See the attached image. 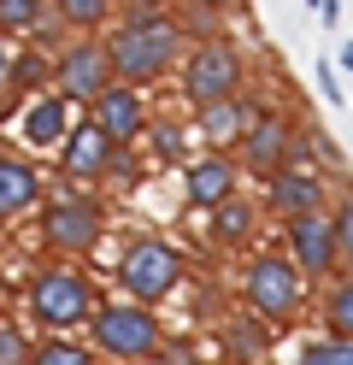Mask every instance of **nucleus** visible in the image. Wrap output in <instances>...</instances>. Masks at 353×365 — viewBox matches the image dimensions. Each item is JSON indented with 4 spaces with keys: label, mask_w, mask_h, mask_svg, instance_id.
I'll return each mask as SVG.
<instances>
[{
    "label": "nucleus",
    "mask_w": 353,
    "mask_h": 365,
    "mask_svg": "<svg viewBox=\"0 0 353 365\" xmlns=\"http://www.w3.org/2000/svg\"><path fill=\"white\" fill-rule=\"evenodd\" d=\"M101 48H106V65H112V83L141 88V83L171 77L188 41L177 36L171 12H124L112 24V36H101Z\"/></svg>",
    "instance_id": "nucleus-1"
},
{
    "label": "nucleus",
    "mask_w": 353,
    "mask_h": 365,
    "mask_svg": "<svg viewBox=\"0 0 353 365\" xmlns=\"http://www.w3.org/2000/svg\"><path fill=\"white\" fill-rule=\"evenodd\" d=\"M94 307H101V301H94L88 271H77L71 259H59V265H47V271L30 277V318H36L41 330H53V336L88 324Z\"/></svg>",
    "instance_id": "nucleus-2"
},
{
    "label": "nucleus",
    "mask_w": 353,
    "mask_h": 365,
    "mask_svg": "<svg viewBox=\"0 0 353 365\" xmlns=\"http://www.w3.org/2000/svg\"><path fill=\"white\" fill-rule=\"evenodd\" d=\"M88 348L101 359L118 365H135V359H153L159 348V318L153 307H135V301H106L88 312Z\"/></svg>",
    "instance_id": "nucleus-3"
},
{
    "label": "nucleus",
    "mask_w": 353,
    "mask_h": 365,
    "mask_svg": "<svg viewBox=\"0 0 353 365\" xmlns=\"http://www.w3.org/2000/svg\"><path fill=\"white\" fill-rule=\"evenodd\" d=\"M177 77H183V95L188 106H212V101H230V95H242V83H247V65L242 53H235V41L218 36V41H195V48H183L177 59Z\"/></svg>",
    "instance_id": "nucleus-4"
},
{
    "label": "nucleus",
    "mask_w": 353,
    "mask_h": 365,
    "mask_svg": "<svg viewBox=\"0 0 353 365\" xmlns=\"http://www.w3.org/2000/svg\"><path fill=\"white\" fill-rule=\"evenodd\" d=\"M183 254L171 242H159V236H141L130 242L124 254H118V289L130 294L135 307H159V301H171L177 283H183Z\"/></svg>",
    "instance_id": "nucleus-5"
},
{
    "label": "nucleus",
    "mask_w": 353,
    "mask_h": 365,
    "mask_svg": "<svg viewBox=\"0 0 353 365\" xmlns=\"http://www.w3.org/2000/svg\"><path fill=\"white\" fill-rule=\"evenodd\" d=\"M41 242L53 247L59 259H71V265L88 259L94 247L106 242V207L94 195H77V189L59 195V200H47L41 207Z\"/></svg>",
    "instance_id": "nucleus-6"
},
{
    "label": "nucleus",
    "mask_w": 353,
    "mask_h": 365,
    "mask_svg": "<svg viewBox=\"0 0 353 365\" xmlns=\"http://www.w3.org/2000/svg\"><path fill=\"white\" fill-rule=\"evenodd\" d=\"M242 289H247V307L259 318H277V324L300 312V294H306L300 271L282 259V254H253L247 271H242Z\"/></svg>",
    "instance_id": "nucleus-7"
},
{
    "label": "nucleus",
    "mask_w": 353,
    "mask_h": 365,
    "mask_svg": "<svg viewBox=\"0 0 353 365\" xmlns=\"http://www.w3.org/2000/svg\"><path fill=\"white\" fill-rule=\"evenodd\" d=\"M282 242H289V259L300 271V283H329L342 271L336 254V236H329V207L324 212H300V218H282Z\"/></svg>",
    "instance_id": "nucleus-8"
},
{
    "label": "nucleus",
    "mask_w": 353,
    "mask_h": 365,
    "mask_svg": "<svg viewBox=\"0 0 353 365\" xmlns=\"http://www.w3.org/2000/svg\"><path fill=\"white\" fill-rule=\"evenodd\" d=\"M112 83V65H106V48H101V36H77V41H65L59 59H53V95H65L71 106H88L101 88Z\"/></svg>",
    "instance_id": "nucleus-9"
},
{
    "label": "nucleus",
    "mask_w": 353,
    "mask_h": 365,
    "mask_svg": "<svg viewBox=\"0 0 353 365\" xmlns=\"http://www.w3.org/2000/svg\"><path fill=\"white\" fill-rule=\"evenodd\" d=\"M295 130H300V124H289V118H277V112L259 106V112H253V124L242 130V142L230 148L235 171H242V177H271V171H282V165H289V142H295Z\"/></svg>",
    "instance_id": "nucleus-10"
},
{
    "label": "nucleus",
    "mask_w": 353,
    "mask_h": 365,
    "mask_svg": "<svg viewBox=\"0 0 353 365\" xmlns=\"http://www.w3.org/2000/svg\"><path fill=\"white\" fill-rule=\"evenodd\" d=\"M88 124L101 130L112 148H135L141 135H148V101H141V88H130V83H106L101 95L88 101Z\"/></svg>",
    "instance_id": "nucleus-11"
},
{
    "label": "nucleus",
    "mask_w": 353,
    "mask_h": 365,
    "mask_svg": "<svg viewBox=\"0 0 353 365\" xmlns=\"http://www.w3.org/2000/svg\"><path fill=\"white\" fill-rule=\"evenodd\" d=\"M265 200L277 218H300V212H324V171L318 165H282L265 177Z\"/></svg>",
    "instance_id": "nucleus-12"
},
{
    "label": "nucleus",
    "mask_w": 353,
    "mask_h": 365,
    "mask_svg": "<svg viewBox=\"0 0 353 365\" xmlns=\"http://www.w3.org/2000/svg\"><path fill=\"white\" fill-rule=\"evenodd\" d=\"M106 159H112V142H106L88 118H83V124L71 118L65 142H59V177H71V182H101V177H106Z\"/></svg>",
    "instance_id": "nucleus-13"
},
{
    "label": "nucleus",
    "mask_w": 353,
    "mask_h": 365,
    "mask_svg": "<svg viewBox=\"0 0 353 365\" xmlns=\"http://www.w3.org/2000/svg\"><path fill=\"white\" fill-rule=\"evenodd\" d=\"M235 159L230 153H200V159H188L183 165V200L188 207H200V212H212L218 200H230L235 195Z\"/></svg>",
    "instance_id": "nucleus-14"
},
{
    "label": "nucleus",
    "mask_w": 353,
    "mask_h": 365,
    "mask_svg": "<svg viewBox=\"0 0 353 365\" xmlns=\"http://www.w3.org/2000/svg\"><path fill=\"white\" fill-rule=\"evenodd\" d=\"M253 101L247 95H230V101H212V106H200L195 112V135H200V148L206 153H230L235 142H242V130L253 124Z\"/></svg>",
    "instance_id": "nucleus-15"
},
{
    "label": "nucleus",
    "mask_w": 353,
    "mask_h": 365,
    "mask_svg": "<svg viewBox=\"0 0 353 365\" xmlns=\"http://www.w3.org/2000/svg\"><path fill=\"white\" fill-rule=\"evenodd\" d=\"M65 130H71V101L65 95H30V106H24V148H59L65 142Z\"/></svg>",
    "instance_id": "nucleus-16"
},
{
    "label": "nucleus",
    "mask_w": 353,
    "mask_h": 365,
    "mask_svg": "<svg viewBox=\"0 0 353 365\" xmlns=\"http://www.w3.org/2000/svg\"><path fill=\"white\" fill-rule=\"evenodd\" d=\"M41 200V171L24 153H0V218H24Z\"/></svg>",
    "instance_id": "nucleus-17"
},
{
    "label": "nucleus",
    "mask_w": 353,
    "mask_h": 365,
    "mask_svg": "<svg viewBox=\"0 0 353 365\" xmlns=\"http://www.w3.org/2000/svg\"><path fill=\"white\" fill-rule=\"evenodd\" d=\"M253 230H259V207L247 195H230V200L212 207V242H218V247H247Z\"/></svg>",
    "instance_id": "nucleus-18"
},
{
    "label": "nucleus",
    "mask_w": 353,
    "mask_h": 365,
    "mask_svg": "<svg viewBox=\"0 0 353 365\" xmlns=\"http://www.w3.org/2000/svg\"><path fill=\"white\" fill-rule=\"evenodd\" d=\"M47 83H53V59H47V53H36V48L12 53V71H6V95H12V101L47 95Z\"/></svg>",
    "instance_id": "nucleus-19"
},
{
    "label": "nucleus",
    "mask_w": 353,
    "mask_h": 365,
    "mask_svg": "<svg viewBox=\"0 0 353 365\" xmlns=\"http://www.w3.org/2000/svg\"><path fill=\"white\" fill-rule=\"evenodd\" d=\"M324 336H347L353 341V271H336L324 283Z\"/></svg>",
    "instance_id": "nucleus-20"
},
{
    "label": "nucleus",
    "mask_w": 353,
    "mask_h": 365,
    "mask_svg": "<svg viewBox=\"0 0 353 365\" xmlns=\"http://www.w3.org/2000/svg\"><path fill=\"white\" fill-rule=\"evenodd\" d=\"M47 12H53L71 36H77V30L88 36V30H106L112 24V0H47Z\"/></svg>",
    "instance_id": "nucleus-21"
},
{
    "label": "nucleus",
    "mask_w": 353,
    "mask_h": 365,
    "mask_svg": "<svg viewBox=\"0 0 353 365\" xmlns=\"http://www.w3.org/2000/svg\"><path fill=\"white\" fill-rule=\"evenodd\" d=\"M171 18H177V36L188 41V48H195V41H218V36H224V18L206 12V6H195V0H177Z\"/></svg>",
    "instance_id": "nucleus-22"
},
{
    "label": "nucleus",
    "mask_w": 353,
    "mask_h": 365,
    "mask_svg": "<svg viewBox=\"0 0 353 365\" xmlns=\"http://www.w3.org/2000/svg\"><path fill=\"white\" fill-rule=\"evenodd\" d=\"M295 365H353V341L347 336H306Z\"/></svg>",
    "instance_id": "nucleus-23"
},
{
    "label": "nucleus",
    "mask_w": 353,
    "mask_h": 365,
    "mask_svg": "<svg viewBox=\"0 0 353 365\" xmlns=\"http://www.w3.org/2000/svg\"><path fill=\"white\" fill-rule=\"evenodd\" d=\"M30 365H94V348H83L71 336H47V341H36Z\"/></svg>",
    "instance_id": "nucleus-24"
},
{
    "label": "nucleus",
    "mask_w": 353,
    "mask_h": 365,
    "mask_svg": "<svg viewBox=\"0 0 353 365\" xmlns=\"http://www.w3.org/2000/svg\"><path fill=\"white\" fill-rule=\"evenodd\" d=\"M47 12V0H0V36H30L36 30V18Z\"/></svg>",
    "instance_id": "nucleus-25"
},
{
    "label": "nucleus",
    "mask_w": 353,
    "mask_h": 365,
    "mask_svg": "<svg viewBox=\"0 0 353 365\" xmlns=\"http://www.w3.org/2000/svg\"><path fill=\"white\" fill-rule=\"evenodd\" d=\"M329 236H336V254H342V265L353 271V189L329 207Z\"/></svg>",
    "instance_id": "nucleus-26"
},
{
    "label": "nucleus",
    "mask_w": 353,
    "mask_h": 365,
    "mask_svg": "<svg viewBox=\"0 0 353 365\" xmlns=\"http://www.w3.org/2000/svg\"><path fill=\"white\" fill-rule=\"evenodd\" d=\"M30 354H36V341L24 336V324L0 318V365H30Z\"/></svg>",
    "instance_id": "nucleus-27"
},
{
    "label": "nucleus",
    "mask_w": 353,
    "mask_h": 365,
    "mask_svg": "<svg viewBox=\"0 0 353 365\" xmlns=\"http://www.w3.org/2000/svg\"><path fill=\"white\" fill-rule=\"evenodd\" d=\"M148 130H153V153L165 159V165H183V124H171V118H148Z\"/></svg>",
    "instance_id": "nucleus-28"
},
{
    "label": "nucleus",
    "mask_w": 353,
    "mask_h": 365,
    "mask_svg": "<svg viewBox=\"0 0 353 365\" xmlns=\"http://www.w3.org/2000/svg\"><path fill=\"white\" fill-rule=\"evenodd\" d=\"M65 41H71V30L59 24L53 12H41V18H36V30L24 36V48H36V53H47V48H65Z\"/></svg>",
    "instance_id": "nucleus-29"
},
{
    "label": "nucleus",
    "mask_w": 353,
    "mask_h": 365,
    "mask_svg": "<svg viewBox=\"0 0 353 365\" xmlns=\"http://www.w3.org/2000/svg\"><path fill=\"white\" fill-rule=\"evenodd\" d=\"M101 182H118V189H135L141 182V165H135V153L130 148H112V159H106V177Z\"/></svg>",
    "instance_id": "nucleus-30"
},
{
    "label": "nucleus",
    "mask_w": 353,
    "mask_h": 365,
    "mask_svg": "<svg viewBox=\"0 0 353 365\" xmlns=\"http://www.w3.org/2000/svg\"><path fill=\"white\" fill-rule=\"evenodd\" d=\"M312 83H318V95H324L329 106H347V88H342V77H336V65H329V59L312 65Z\"/></svg>",
    "instance_id": "nucleus-31"
},
{
    "label": "nucleus",
    "mask_w": 353,
    "mask_h": 365,
    "mask_svg": "<svg viewBox=\"0 0 353 365\" xmlns=\"http://www.w3.org/2000/svg\"><path fill=\"white\" fill-rule=\"evenodd\" d=\"M112 6H124V12H171L177 0H112Z\"/></svg>",
    "instance_id": "nucleus-32"
},
{
    "label": "nucleus",
    "mask_w": 353,
    "mask_h": 365,
    "mask_svg": "<svg viewBox=\"0 0 353 365\" xmlns=\"http://www.w3.org/2000/svg\"><path fill=\"white\" fill-rule=\"evenodd\" d=\"M195 6H206V12H218V18H235L247 6V0H195Z\"/></svg>",
    "instance_id": "nucleus-33"
},
{
    "label": "nucleus",
    "mask_w": 353,
    "mask_h": 365,
    "mask_svg": "<svg viewBox=\"0 0 353 365\" xmlns=\"http://www.w3.org/2000/svg\"><path fill=\"white\" fill-rule=\"evenodd\" d=\"M329 65H336V77H353V41H342V53L329 59Z\"/></svg>",
    "instance_id": "nucleus-34"
},
{
    "label": "nucleus",
    "mask_w": 353,
    "mask_h": 365,
    "mask_svg": "<svg viewBox=\"0 0 353 365\" xmlns=\"http://www.w3.org/2000/svg\"><path fill=\"white\" fill-rule=\"evenodd\" d=\"M318 18H324L329 30H336V24H342V0H318Z\"/></svg>",
    "instance_id": "nucleus-35"
},
{
    "label": "nucleus",
    "mask_w": 353,
    "mask_h": 365,
    "mask_svg": "<svg viewBox=\"0 0 353 365\" xmlns=\"http://www.w3.org/2000/svg\"><path fill=\"white\" fill-rule=\"evenodd\" d=\"M6 71H12V41L0 36V95H6Z\"/></svg>",
    "instance_id": "nucleus-36"
},
{
    "label": "nucleus",
    "mask_w": 353,
    "mask_h": 365,
    "mask_svg": "<svg viewBox=\"0 0 353 365\" xmlns=\"http://www.w3.org/2000/svg\"><path fill=\"white\" fill-rule=\"evenodd\" d=\"M300 6H306V12H318V0H300Z\"/></svg>",
    "instance_id": "nucleus-37"
},
{
    "label": "nucleus",
    "mask_w": 353,
    "mask_h": 365,
    "mask_svg": "<svg viewBox=\"0 0 353 365\" xmlns=\"http://www.w3.org/2000/svg\"><path fill=\"white\" fill-rule=\"evenodd\" d=\"M0 318H6V294H0Z\"/></svg>",
    "instance_id": "nucleus-38"
},
{
    "label": "nucleus",
    "mask_w": 353,
    "mask_h": 365,
    "mask_svg": "<svg viewBox=\"0 0 353 365\" xmlns=\"http://www.w3.org/2000/svg\"><path fill=\"white\" fill-rule=\"evenodd\" d=\"M0 112H6V95H0Z\"/></svg>",
    "instance_id": "nucleus-39"
}]
</instances>
